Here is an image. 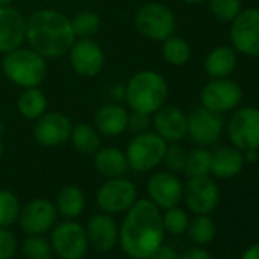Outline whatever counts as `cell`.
<instances>
[{"mask_svg": "<svg viewBox=\"0 0 259 259\" xmlns=\"http://www.w3.org/2000/svg\"><path fill=\"white\" fill-rule=\"evenodd\" d=\"M160 209L150 198H138L119 226V244L130 257H151L163 244Z\"/></svg>", "mask_w": 259, "mask_h": 259, "instance_id": "obj_1", "label": "cell"}, {"mask_svg": "<svg viewBox=\"0 0 259 259\" xmlns=\"http://www.w3.org/2000/svg\"><path fill=\"white\" fill-rule=\"evenodd\" d=\"M75 40L70 19L58 10L43 8L26 19V41L46 60L67 55Z\"/></svg>", "mask_w": 259, "mask_h": 259, "instance_id": "obj_2", "label": "cell"}, {"mask_svg": "<svg viewBox=\"0 0 259 259\" xmlns=\"http://www.w3.org/2000/svg\"><path fill=\"white\" fill-rule=\"evenodd\" d=\"M168 82L156 70L145 69L136 72L125 84L123 98L132 111H141L147 114L156 113L166 104Z\"/></svg>", "mask_w": 259, "mask_h": 259, "instance_id": "obj_3", "label": "cell"}, {"mask_svg": "<svg viewBox=\"0 0 259 259\" xmlns=\"http://www.w3.org/2000/svg\"><path fill=\"white\" fill-rule=\"evenodd\" d=\"M2 73L22 89L38 87L48 73V60L29 46H20L4 55Z\"/></svg>", "mask_w": 259, "mask_h": 259, "instance_id": "obj_4", "label": "cell"}, {"mask_svg": "<svg viewBox=\"0 0 259 259\" xmlns=\"http://www.w3.org/2000/svg\"><path fill=\"white\" fill-rule=\"evenodd\" d=\"M168 144L154 132L135 135L128 142L125 156L128 168L136 172H150L163 163Z\"/></svg>", "mask_w": 259, "mask_h": 259, "instance_id": "obj_5", "label": "cell"}, {"mask_svg": "<svg viewBox=\"0 0 259 259\" xmlns=\"http://www.w3.org/2000/svg\"><path fill=\"white\" fill-rule=\"evenodd\" d=\"M135 26L141 35L151 41H165L176 34L177 20L172 10L160 2H148L138 8Z\"/></svg>", "mask_w": 259, "mask_h": 259, "instance_id": "obj_6", "label": "cell"}, {"mask_svg": "<svg viewBox=\"0 0 259 259\" xmlns=\"http://www.w3.org/2000/svg\"><path fill=\"white\" fill-rule=\"evenodd\" d=\"M138 200L136 185L123 177L107 179L96 191V204L108 215L125 213Z\"/></svg>", "mask_w": 259, "mask_h": 259, "instance_id": "obj_7", "label": "cell"}, {"mask_svg": "<svg viewBox=\"0 0 259 259\" xmlns=\"http://www.w3.org/2000/svg\"><path fill=\"white\" fill-rule=\"evenodd\" d=\"M52 251L60 259H82L89 250V239L84 226L75 220H66L52 227Z\"/></svg>", "mask_w": 259, "mask_h": 259, "instance_id": "obj_8", "label": "cell"}, {"mask_svg": "<svg viewBox=\"0 0 259 259\" xmlns=\"http://www.w3.org/2000/svg\"><path fill=\"white\" fill-rule=\"evenodd\" d=\"M227 135L230 144L241 151L259 150V108H236L229 119Z\"/></svg>", "mask_w": 259, "mask_h": 259, "instance_id": "obj_9", "label": "cell"}, {"mask_svg": "<svg viewBox=\"0 0 259 259\" xmlns=\"http://www.w3.org/2000/svg\"><path fill=\"white\" fill-rule=\"evenodd\" d=\"M201 105L218 114L233 111L242 102L241 85L227 78H212L200 93Z\"/></svg>", "mask_w": 259, "mask_h": 259, "instance_id": "obj_10", "label": "cell"}, {"mask_svg": "<svg viewBox=\"0 0 259 259\" xmlns=\"http://www.w3.org/2000/svg\"><path fill=\"white\" fill-rule=\"evenodd\" d=\"M220 188L210 176L189 177L183 185L186 207L195 215H209L220 204Z\"/></svg>", "mask_w": 259, "mask_h": 259, "instance_id": "obj_11", "label": "cell"}, {"mask_svg": "<svg viewBox=\"0 0 259 259\" xmlns=\"http://www.w3.org/2000/svg\"><path fill=\"white\" fill-rule=\"evenodd\" d=\"M230 43L236 54L259 57V10H242L230 26Z\"/></svg>", "mask_w": 259, "mask_h": 259, "instance_id": "obj_12", "label": "cell"}, {"mask_svg": "<svg viewBox=\"0 0 259 259\" xmlns=\"http://www.w3.org/2000/svg\"><path fill=\"white\" fill-rule=\"evenodd\" d=\"M224 119L223 114L207 110L203 105L195 107L188 114V135L197 147H210L223 135Z\"/></svg>", "mask_w": 259, "mask_h": 259, "instance_id": "obj_13", "label": "cell"}, {"mask_svg": "<svg viewBox=\"0 0 259 259\" xmlns=\"http://www.w3.org/2000/svg\"><path fill=\"white\" fill-rule=\"evenodd\" d=\"M67 55L72 69L85 78L99 75L105 66V54L93 38H76Z\"/></svg>", "mask_w": 259, "mask_h": 259, "instance_id": "obj_14", "label": "cell"}, {"mask_svg": "<svg viewBox=\"0 0 259 259\" xmlns=\"http://www.w3.org/2000/svg\"><path fill=\"white\" fill-rule=\"evenodd\" d=\"M57 207L48 198H34L20 209L19 224L28 235H45L57 223Z\"/></svg>", "mask_w": 259, "mask_h": 259, "instance_id": "obj_15", "label": "cell"}, {"mask_svg": "<svg viewBox=\"0 0 259 259\" xmlns=\"http://www.w3.org/2000/svg\"><path fill=\"white\" fill-rule=\"evenodd\" d=\"M72 120L60 111H46L35 120L34 139L48 148L60 147L70 139Z\"/></svg>", "mask_w": 259, "mask_h": 259, "instance_id": "obj_16", "label": "cell"}, {"mask_svg": "<svg viewBox=\"0 0 259 259\" xmlns=\"http://www.w3.org/2000/svg\"><path fill=\"white\" fill-rule=\"evenodd\" d=\"M148 198L159 209L176 207L183 201V183L171 171L154 172L147 183Z\"/></svg>", "mask_w": 259, "mask_h": 259, "instance_id": "obj_17", "label": "cell"}, {"mask_svg": "<svg viewBox=\"0 0 259 259\" xmlns=\"http://www.w3.org/2000/svg\"><path fill=\"white\" fill-rule=\"evenodd\" d=\"M151 126L166 144H177L188 135V114L176 105L165 104L151 114Z\"/></svg>", "mask_w": 259, "mask_h": 259, "instance_id": "obj_18", "label": "cell"}, {"mask_svg": "<svg viewBox=\"0 0 259 259\" xmlns=\"http://www.w3.org/2000/svg\"><path fill=\"white\" fill-rule=\"evenodd\" d=\"M26 41V17L14 7L0 8V54H8Z\"/></svg>", "mask_w": 259, "mask_h": 259, "instance_id": "obj_19", "label": "cell"}, {"mask_svg": "<svg viewBox=\"0 0 259 259\" xmlns=\"http://www.w3.org/2000/svg\"><path fill=\"white\" fill-rule=\"evenodd\" d=\"M84 229L87 233L89 245L98 251H110L119 242V226L108 213L101 212L90 217Z\"/></svg>", "mask_w": 259, "mask_h": 259, "instance_id": "obj_20", "label": "cell"}, {"mask_svg": "<svg viewBox=\"0 0 259 259\" xmlns=\"http://www.w3.org/2000/svg\"><path fill=\"white\" fill-rule=\"evenodd\" d=\"M128 116L130 111L116 102L105 104L98 108L93 117V125L101 136L105 138H117L126 132L128 128Z\"/></svg>", "mask_w": 259, "mask_h": 259, "instance_id": "obj_21", "label": "cell"}, {"mask_svg": "<svg viewBox=\"0 0 259 259\" xmlns=\"http://www.w3.org/2000/svg\"><path fill=\"white\" fill-rule=\"evenodd\" d=\"M245 160L241 150L230 147H218L210 151V174L221 180H229L241 174Z\"/></svg>", "mask_w": 259, "mask_h": 259, "instance_id": "obj_22", "label": "cell"}, {"mask_svg": "<svg viewBox=\"0 0 259 259\" xmlns=\"http://www.w3.org/2000/svg\"><path fill=\"white\" fill-rule=\"evenodd\" d=\"M93 166L99 176L104 179H116L123 177L126 174L128 162L125 151L116 148V147H104L99 148L93 154Z\"/></svg>", "mask_w": 259, "mask_h": 259, "instance_id": "obj_23", "label": "cell"}, {"mask_svg": "<svg viewBox=\"0 0 259 259\" xmlns=\"http://www.w3.org/2000/svg\"><path fill=\"white\" fill-rule=\"evenodd\" d=\"M238 63L236 51L232 46L213 48L204 60V70L210 78H227Z\"/></svg>", "mask_w": 259, "mask_h": 259, "instance_id": "obj_24", "label": "cell"}, {"mask_svg": "<svg viewBox=\"0 0 259 259\" xmlns=\"http://www.w3.org/2000/svg\"><path fill=\"white\" fill-rule=\"evenodd\" d=\"M54 204L58 215L64 217L66 220H76L85 209V194L79 186L69 185L58 192Z\"/></svg>", "mask_w": 259, "mask_h": 259, "instance_id": "obj_25", "label": "cell"}, {"mask_svg": "<svg viewBox=\"0 0 259 259\" xmlns=\"http://www.w3.org/2000/svg\"><path fill=\"white\" fill-rule=\"evenodd\" d=\"M17 110L20 116L28 120H37L48 111V98L40 87L23 89L17 101Z\"/></svg>", "mask_w": 259, "mask_h": 259, "instance_id": "obj_26", "label": "cell"}, {"mask_svg": "<svg viewBox=\"0 0 259 259\" xmlns=\"http://www.w3.org/2000/svg\"><path fill=\"white\" fill-rule=\"evenodd\" d=\"M73 148L85 156H93L101 148V135L95 125L79 122L72 126V133L69 139Z\"/></svg>", "mask_w": 259, "mask_h": 259, "instance_id": "obj_27", "label": "cell"}, {"mask_svg": "<svg viewBox=\"0 0 259 259\" xmlns=\"http://www.w3.org/2000/svg\"><path fill=\"white\" fill-rule=\"evenodd\" d=\"M192 51L189 43L179 35H171L165 41H162V57L163 60L174 66V67H182L191 60Z\"/></svg>", "mask_w": 259, "mask_h": 259, "instance_id": "obj_28", "label": "cell"}, {"mask_svg": "<svg viewBox=\"0 0 259 259\" xmlns=\"http://www.w3.org/2000/svg\"><path fill=\"white\" fill-rule=\"evenodd\" d=\"M186 233L195 245L203 247L213 241L217 235V226L209 215H195L192 220H189Z\"/></svg>", "mask_w": 259, "mask_h": 259, "instance_id": "obj_29", "label": "cell"}, {"mask_svg": "<svg viewBox=\"0 0 259 259\" xmlns=\"http://www.w3.org/2000/svg\"><path fill=\"white\" fill-rule=\"evenodd\" d=\"M72 29L76 38H92L101 29V17L95 11H79L70 19Z\"/></svg>", "mask_w": 259, "mask_h": 259, "instance_id": "obj_30", "label": "cell"}, {"mask_svg": "<svg viewBox=\"0 0 259 259\" xmlns=\"http://www.w3.org/2000/svg\"><path fill=\"white\" fill-rule=\"evenodd\" d=\"M189 177L210 176V151L206 147H197L188 153L183 171Z\"/></svg>", "mask_w": 259, "mask_h": 259, "instance_id": "obj_31", "label": "cell"}, {"mask_svg": "<svg viewBox=\"0 0 259 259\" xmlns=\"http://www.w3.org/2000/svg\"><path fill=\"white\" fill-rule=\"evenodd\" d=\"M19 197L10 189H0V227H10L19 221L20 215Z\"/></svg>", "mask_w": 259, "mask_h": 259, "instance_id": "obj_32", "label": "cell"}, {"mask_svg": "<svg viewBox=\"0 0 259 259\" xmlns=\"http://www.w3.org/2000/svg\"><path fill=\"white\" fill-rule=\"evenodd\" d=\"M189 220L191 218H189L188 212L185 209H182L180 206L165 209V213H162V223H163L165 233H171L176 236L186 233Z\"/></svg>", "mask_w": 259, "mask_h": 259, "instance_id": "obj_33", "label": "cell"}, {"mask_svg": "<svg viewBox=\"0 0 259 259\" xmlns=\"http://www.w3.org/2000/svg\"><path fill=\"white\" fill-rule=\"evenodd\" d=\"M207 5L210 14L223 23H232L242 11L241 0H207Z\"/></svg>", "mask_w": 259, "mask_h": 259, "instance_id": "obj_34", "label": "cell"}, {"mask_svg": "<svg viewBox=\"0 0 259 259\" xmlns=\"http://www.w3.org/2000/svg\"><path fill=\"white\" fill-rule=\"evenodd\" d=\"M25 259H52V245L43 235H29L22 245Z\"/></svg>", "mask_w": 259, "mask_h": 259, "instance_id": "obj_35", "label": "cell"}, {"mask_svg": "<svg viewBox=\"0 0 259 259\" xmlns=\"http://www.w3.org/2000/svg\"><path fill=\"white\" fill-rule=\"evenodd\" d=\"M186 157H188V151L177 144H168L165 157H163V163L166 165L168 171L179 174L185 171V165H186Z\"/></svg>", "mask_w": 259, "mask_h": 259, "instance_id": "obj_36", "label": "cell"}, {"mask_svg": "<svg viewBox=\"0 0 259 259\" xmlns=\"http://www.w3.org/2000/svg\"><path fill=\"white\" fill-rule=\"evenodd\" d=\"M17 238L8 227H0V259H13L17 253Z\"/></svg>", "mask_w": 259, "mask_h": 259, "instance_id": "obj_37", "label": "cell"}, {"mask_svg": "<svg viewBox=\"0 0 259 259\" xmlns=\"http://www.w3.org/2000/svg\"><path fill=\"white\" fill-rule=\"evenodd\" d=\"M151 126V114L141 113V111H132L128 116V132L133 135H141L145 132H150Z\"/></svg>", "mask_w": 259, "mask_h": 259, "instance_id": "obj_38", "label": "cell"}, {"mask_svg": "<svg viewBox=\"0 0 259 259\" xmlns=\"http://www.w3.org/2000/svg\"><path fill=\"white\" fill-rule=\"evenodd\" d=\"M179 259H213V256L207 250H204L203 247L197 245V247L188 248L185 253L180 254Z\"/></svg>", "mask_w": 259, "mask_h": 259, "instance_id": "obj_39", "label": "cell"}, {"mask_svg": "<svg viewBox=\"0 0 259 259\" xmlns=\"http://www.w3.org/2000/svg\"><path fill=\"white\" fill-rule=\"evenodd\" d=\"M151 257H153V259H179L180 254L177 253V250H176L172 245L162 244V245L154 251V254H153Z\"/></svg>", "mask_w": 259, "mask_h": 259, "instance_id": "obj_40", "label": "cell"}, {"mask_svg": "<svg viewBox=\"0 0 259 259\" xmlns=\"http://www.w3.org/2000/svg\"><path fill=\"white\" fill-rule=\"evenodd\" d=\"M241 259H259V242H254L250 247H247Z\"/></svg>", "mask_w": 259, "mask_h": 259, "instance_id": "obj_41", "label": "cell"}, {"mask_svg": "<svg viewBox=\"0 0 259 259\" xmlns=\"http://www.w3.org/2000/svg\"><path fill=\"white\" fill-rule=\"evenodd\" d=\"M257 151H259V150H248V151H242L245 163H247V162H251V163H254V162L257 160V157H259Z\"/></svg>", "mask_w": 259, "mask_h": 259, "instance_id": "obj_42", "label": "cell"}, {"mask_svg": "<svg viewBox=\"0 0 259 259\" xmlns=\"http://www.w3.org/2000/svg\"><path fill=\"white\" fill-rule=\"evenodd\" d=\"M14 0H0V8H5V7H13Z\"/></svg>", "mask_w": 259, "mask_h": 259, "instance_id": "obj_43", "label": "cell"}, {"mask_svg": "<svg viewBox=\"0 0 259 259\" xmlns=\"http://www.w3.org/2000/svg\"><path fill=\"white\" fill-rule=\"evenodd\" d=\"M182 2H185L188 5H197V4H201L203 0H182Z\"/></svg>", "mask_w": 259, "mask_h": 259, "instance_id": "obj_44", "label": "cell"}, {"mask_svg": "<svg viewBox=\"0 0 259 259\" xmlns=\"http://www.w3.org/2000/svg\"><path fill=\"white\" fill-rule=\"evenodd\" d=\"M4 150H5V145H4L2 139H0V157H2V154H4Z\"/></svg>", "mask_w": 259, "mask_h": 259, "instance_id": "obj_45", "label": "cell"}, {"mask_svg": "<svg viewBox=\"0 0 259 259\" xmlns=\"http://www.w3.org/2000/svg\"><path fill=\"white\" fill-rule=\"evenodd\" d=\"M4 130H5V126H4V120L0 119V136H2V133H4Z\"/></svg>", "mask_w": 259, "mask_h": 259, "instance_id": "obj_46", "label": "cell"}, {"mask_svg": "<svg viewBox=\"0 0 259 259\" xmlns=\"http://www.w3.org/2000/svg\"><path fill=\"white\" fill-rule=\"evenodd\" d=\"M132 259H153V257H132Z\"/></svg>", "mask_w": 259, "mask_h": 259, "instance_id": "obj_47", "label": "cell"}, {"mask_svg": "<svg viewBox=\"0 0 259 259\" xmlns=\"http://www.w3.org/2000/svg\"><path fill=\"white\" fill-rule=\"evenodd\" d=\"M0 75H2V61H0Z\"/></svg>", "mask_w": 259, "mask_h": 259, "instance_id": "obj_48", "label": "cell"}]
</instances>
